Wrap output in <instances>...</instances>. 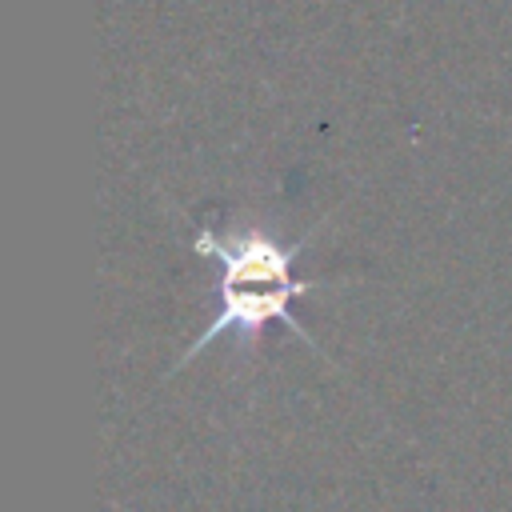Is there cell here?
<instances>
[{
  "mask_svg": "<svg viewBox=\"0 0 512 512\" xmlns=\"http://www.w3.org/2000/svg\"><path fill=\"white\" fill-rule=\"evenodd\" d=\"M300 244L304 240L284 248L260 228H240V232L200 228L192 236V248L220 268L216 288H228V284H296L292 260H296Z\"/></svg>",
  "mask_w": 512,
  "mask_h": 512,
  "instance_id": "1",
  "label": "cell"
},
{
  "mask_svg": "<svg viewBox=\"0 0 512 512\" xmlns=\"http://www.w3.org/2000/svg\"><path fill=\"white\" fill-rule=\"evenodd\" d=\"M316 284L312 280H296V284H228V288H216L220 296V308L212 316V324L204 328V336H196L188 344V352L180 356V364L196 360L220 332H244V336H260L264 324H288L296 336H304V328L292 320L288 304L296 296H308ZM308 340V336H304ZM312 344V340H308Z\"/></svg>",
  "mask_w": 512,
  "mask_h": 512,
  "instance_id": "2",
  "label": "cell"
}]
</instances>
